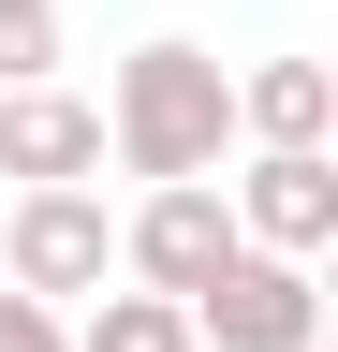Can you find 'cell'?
<instances>
[{
  "instance_id": "3957f363",
  "label": "cell",
  "mask_w": 338,
  "mask_h": 352,
  "mask_svg": "<svg viewBox=\"0 0 338 352\" xmlns=\"http://www.w3.org/2000/svg\"><path fill=\"white\" fill-rule=\"evenodd\" d=\"M250 235H235V206H221V176H177V191H147L133 220H118V264H133V294H206V279H221V264H235Z\"/></svg>"
},
{
  "instance_id": "6da1fadb",
  "label": "cell",
  "mask_w": 338,
  "mask_h": 352,
  "mask_svg": "<svg viewBox=\"0 0 338 352\" xmlns=\"http://www.w3.org/2000/svg\"><path fill=\"white\" fill-rule=\"evenodd\" d=\"M103 162L118 176H147V191H177V176H221L235 162V74L206 59V44H133L103 88Z\"/></svg>"
},
{
  "instance_id": "52a82bcc",
  "label": "cell",
  "mask_w": 338,
  "mask_h": 352,
  "mask_svg": "<svg viewBox=\"0 0 338 352\" xmlns=\"http://www.w3.org/2000/svg\"><path fill=\"white\" fill-rule=\"evenodd\" d=\"M235 132L250 147H324L338 132V74L324 59H250L235 74Z\"/></svg>"
},
{
  "instance_id": "9c48e42d",
  "label": "cell",
  "mask_w": 338,
  "mask_h": 352,
  "mask_svg": "<svg viewBox=\"0 0 338 352\" xmlns=\"http://www.w3.org/2000/svg\"><path fill=\"white\" fill-rule=\"evenodd\" d=\"M59 74V0H0V88H45Z\"/></svg>"
},
{
  "instance_id": "ba28073f",
  "label": "cell",
  "mask_w": 338,
  "mask_h": 352,
  "mask_svg": "<svg viewBox=\"0 0 338 352\" xmlns=\"http://www.w3.org/2000/svg\"><path fill=\"white\" fill-rule=\"evenodd\" d=\"M74 352H191V308L177 294H89V308H59Z\"/></svg>"
},
{
  "instance_id": "30bf717a",
  "label": "cell",
  "mask_w": 338,
  "mask_h": 352,
  "mask_svg": "<svg viewBox=\"0 0 338 352\" xmlns=\"http://www.w3.org/2000/svg\"><path fill=\"white\" fill-rule=\"evenodd\" d=\"M0 352H74V323H59L45 294H0Z\"/></svg>"
},
{
  "instance_id": "8992f818",
  "label": "cell",
  "mask_w": 338,
  "mask_h": 352,
  "mask_svg": "<svg viewBox=\"0 0 338 352\" xmlns=\"http://www.w3.org/2000/svg\"><path fill=\"white\" fill-rule=\"evenodd\" d=\"M0 176L15 191H89L103 176V103H74V88H0Z\"/></svg>"
},
{
  "instance_id": "277c9868",
  "label": "cell",
  "mask_w": 338,
  "mask_h": 352,
  "mask_svg": "<svg viewBox=\"0 0 338 352\" xmlns=\"http://www.w3.org/2000/svg\"><path fill=\"white\" fill-rule=\"evenodd\" d=\"M0 264H15V294H45V308L103 294V279H118V220H103V191H15Z\"/></svg>"
},
{
  "instance_id": "7a4b0ae2",
  "label": "cell",
  "mask_w": 338,
  "mask_h": 352,
  "mask_svg": "<svg viewBox=\"0 0 338 352\" xmlns=\"http://www.w3.org/2000/svg\"><path fill=\"white\" fill-rule=\"evenodd\" d=\"M191 352H324V279L294 250H235L191 294Z\"/></svg>"
},
{
  "instance_id": "5b68a950",
  "label": "cell",
  "mask_w": 338,
  "mask_h": 352,
  "mask_svg": "<svg viewBox=\"0 0 338 352\" xmlns=\"http://www.w3.org/2000/svg\"><path fill=\"white\" fill-rule=\"evenodd\" d=\"M221 206H235L250 250H294V264L338 250V162H324V147H250V176H235Z\"/></svg>"
}]
</instances>
